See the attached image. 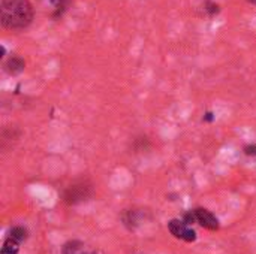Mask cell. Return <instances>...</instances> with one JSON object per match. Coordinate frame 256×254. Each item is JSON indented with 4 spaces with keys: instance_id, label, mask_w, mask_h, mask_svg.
<instances>
[{
    "instance_id": "6da1fadb",
    "label": "cell",
    "mask_w": 256,
    "mask_h": 254,
    "mask_svg": "<svg viewBox=\"0 0 256 254\" xmlns=\"http://www.w3.org/2000/svg\"><path fill=\"white\" fill-rule=\"evenodd\" d=\"M33 6L30 0H2L0 21L8 30H23L33 20Z\"/></svg>"
},
{
    "instance_id": "7a4b0ae2",
    "label": "cell",
    "mask_w": 256,
    "mask_h": 254,
    "mask_svg": "<svg viewBox=\"0 0 256 254\" xmlns=\"http://www.w3.org/2000/svg\"><path fill=\"white\" fill-rule=\"evenodd\" d=\"M168 229H170V232L175 236V238H178V239H183V241H186V242H193L195 239H196V233H195V230H192L190 227H189V224L187 223H184L183 220H171L170 223H168Z\"/></svg>"
},
{
    "instance_id": "3957f363",
    "label": "cell",
    "mask_w": 256,
    "mask_h": 254,
    "mask_svg": "<svg viewBox=\"0 0 256 254\" xmlns=\"http://www.w3.org/2000/svg\"><path fill=\"white\" fill-rule=\"evenodd\" d=\"M193 214H195V221L199 223L202 227H205L208 230H217L219 229V221L210 211L198 208V209H193Z\"/></svg>"
},
{
    "instance_id": "277c9868",
    "label": "cell",
    "mask_w": 256,
    "mask_h": 254,
    "mask_svg": "<svg viewBox=\"0 0 256 254\" xmlns=\"http://www.w3.org/2000/svg\"><path fill=\"white\" fill-rule=\"evenodd\" d=\"M24 67H26V62L21 57H11L5 63V70L11 75H17V73L23 72Z\"/></svg>"
},
{
    "instance_id": "5b68a950",
    "label": "cell",
    "mask_w": 256,
    "mask_h": 254,
    "mask_svg": "<svg viewBox=\"0 0 256 254\" xmlns=\"http://www.w3.org/2000/svg\"><path fill=\"white\" fill-rule=\"evenodd\" d=\"M18 245H20V242H17L15 239H12L9 236L5 241V244L2 247V253H0V254H18Z\"/></svg>"
},
{
    "instance_id": "8992f818",
    "label": "cell",
    "mask_w": 256,
    "mask_h": 254,
    "mask_svg": "<svg viewBox=\"0 0 256 254\" xmlns=\"http://www.w3.org/2000/svg\"><path fill=\"white\" fill-rule=\"evenodd\" d=\"M9 236L12 238V239H15L17 242H23V241H26V238H27V229L26 227H23V226H15V227H12L11 229V233H9Z\"/></svg>"
},
{
    "instance_id": "52a82bcc",
    "label": "cell",
    "mask_w": 256,
    "mask_h": 254,
    "mask_svg": "<svg viewBox=\"0 0 256 254\" xmlns=\"http://www.w3.org/2000/svg\"><path fill=\"white\" fill-rule=\"evenodd\" d=\"M81 247V242L80 241H69L63 245L62 248V254H77L78 250Z\"/></svg>"
},
{
    "instance_id": "ba28073f",
    "label": "cell",
    "mask_w": 256,
    "mask_h": 254,
    "mask_svg": "<svg viewBox=\"0 0 256 254\" xmlns=\"http://www.w3.org/2000/svg\"><path fill=\"white\" fill-rule=\"evenodd\" d=\"M244 154H246V156L256 157V144H253V145H247V147L244 148Z\"/></svg>"
},
{
    "instance_id": "9c48e42d",
    "label": "cell",
    "mask_w": 256,
    "mask_h": 254,
    "mask_svg": "<svg viewBox=\"0 0 256 254\" xmlns=\"http://www.w3.org/2000/svg\"><path fill=\"white\" fill-rule=\"evenodd\" d=\"M214 117H213V114L211 112H208V114H205V121H211Z\"/></svg>"
},
{
    "instance_id": "30bf717a",
    "label": "cell",
    "mask_w": 256,
    "mask_h": 254,
    "mask_svg": "<svg viewBox=\"0 0 256 254\" xmlns=\"http://www.w3.org/2000/svg\"><path fill=\"white\" fill-rule=\"evenodd\" d=\"M249 2H250V3H255V5H256V0H249Z\"/></svg>"
}]
</instances>
